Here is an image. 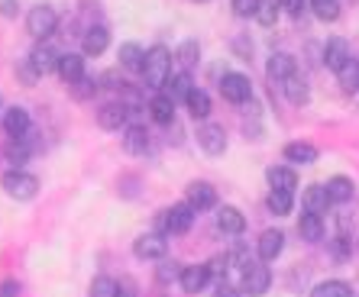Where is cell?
I'll return each instance as SVG.
<instances>
[{
    "mask_svg": "<svg viewBox=\"0 0 359 297\" xmlns=\"http://www.w3.org/2000/svg\"><path fill=\"white\" fill-rule=\"evenodd\" d=\"M282 91H285V97H288V104H294V107H301V104H308V97H311L308 81H304V78H301L298 71L285 78V81H282Z\"/></svg>",
    "mask_w": 359,
    "mask_h": 297,
    "instance_id": "7402d4cb",
    "label": "cell"
},
{
    "mask_svg": "<svg viewBox=\"0 0 359 297\" xmlns=\"http://www.w3.org/2000/svg\"><path fill=\"white\" fill-rule=\"evenodd\" d=\"M208 281H210L208 265H184L178 284H182L184 294H201V291L208 288Z\"/></svg>",
    "mask_w": 359,
    "mask_h": 297,
    "instance_id": "30bf717a",
    "label": "cell"
},
{
    "mask_svg": "<svg viewBox=\"0 0 359 297\" xmlns=\"http://www.w3.org/2000/svg\"><path fill=\"white\" fill-rule=\"evenodd\" d=\"M126 123H130V107H126L123 100H120V104H104V107L97 110V126L100 130L120 132V130H126Z\"/></svg>",
    "mask_w": 359,
    "mask_h": 297,
    "instance_id": "ba28073f",
    "label": "cell"
},
{
    "mask_svg": "<svg viewBox=\"0 0 359 297\" xmlns=\"http://www.w3.org/2000/svg\"><path fill=\"white\" fill-rule=\"evenodd\" d=\"M194 214H198V210H194L188 200H184V204H172L165 210V216H162V230H165L168 236H182V233L191 230Z\"/></svg>",
    "mask_w": 359,
    "mask_h": 297,
    "instance_id": "277c9868",
    "label": "cell"
},
{
    "mask_svg": "<svg viewBox=\"0 0 359 297\" xmlns=\"http://www.w3.org/2000/svg\"><path fill=\"white\" fill-rule=\"evenodd\" d=\"M208 272H210V278H224L230 272V256H214L208 262Z\"/></svg>",
    "mask_w": 359,
    "mask_h": 297,
    "instance_id": "ab89813d",
    "label": "cell"
},
{
    "mask_svg": "<svg viewBox=\"0 0 359 297\" xmlns=\"http://www.w3.org/2000/svg\"><path fill=\"white\" fill-rule=\"evenodd\" d=\"M107 46H110L107 26H91V29H84V39H81L84 55H104Z\"/></svg>",
    "mask_w": 359,
    "mask_h": 297,
    "instance_id": "ac0fdd59",
    "label": "cell"
},
{
    "mask_svg": "<svg viewBox=\"0 0 359 297\" xmlns=\"http://www.w3.org/2000/svg\"><path fill=\"white\" fill-rule=\"evenodd\" d=\"M168 78H172V52H168L165 46H152V49L146 52L142 81H146V88H152V91H162L168 84Z\"/></svg>",
    "mask_w": 359,
    "mask_h": 297,
    "instance_id": "6da1fadb",
    "label": "cell"
},
{
    "mask_svg": "<svg viewBox=\"0 0 359 297\" xmlns=\"http://www.w3.org/2000/svg\"><path fill=\"white\" fill-rule=\"evenodd\" d=\"M198 4H204V0H198Z\"/></svg>",
    "mask_w": 359,
    "mask_h": 297,
    "instance_id": "f907efd6",
    "label": "cell"
},
{
    "mask_svg": "<svg viewBox=\"0 0 359 297\" xmlns=\"http://www.w3.org/2000/svg\"><path fill=\"white\" fill-rule=\"evenodd\" d=\"M55 26H59V13L49 7V4H39L26 13V33L36 36V39H46V36L55 33Z\"/></svg>",
    "mask_w": 359,
    "mask_h": 297,
    "instance_id": "3957f363",
    "label": "cell"
},
{
    "mask_svg": "<svg viewBox=\"0 0 359 297\" xmlns=\"http://www.w3.org/2000/svg\"><path fill=\"white\" fill-rule=\"evenodd\" d=\"M230 7H233L236 17H256V7H259V0H230Z\"/></svg>",
    "mask_w": 359,
    "mask_h": 297,
    "instance_id": "b9f144b4",
    "label": "cell"
},
{
    "mask_svg": "<svg viewBox=\"0 0 359 297\" xmlns=\"http://www.w3.org/2000/svg\"><path fill=\"white\" fill-rule=\"evenodd\" d=\"M327 194H330L334 204H346V200L353 198V181L350 178H343V174H337V178L327 181Z\"/></svg>",
    "mask_w": 359,
    "mask_h": 297,
    "instance_id": "1f68e13d",
    "label": "cell"
},
{
    "mask_svg": "<svg viewBox=\"0 0 359 297\" xmlns=\"http://www.w3.org/2000/svg\"><path fill=\"white\" fill-rule=\"evenodd\" d=\"M165 252H168V242L159 233H146V236H140L133 242V256L142 258V262H159V258H165Z\"/></svg>",
    "mask_w": 359,
    "mask_h": 297,
    "instance_id": "8992f818",
    "label": "cell"
},
{
    "mask_svg": "<svg viewBox=\"0 0 359 297\" xmlns=\"http://www.w3.org/2000/svg\"><path fill=\"white\" fill-rule=\"evenodd\" d=\"M282 4H285V13H292V17H301L308 10V0H282Z\"/></svg>",
    "mask_w": 359,
    "mask_h": 297,
    "instance_id": "f6af8a7d",
    "label": "cell"
},
{
    "mask_svg": "<svg viewBox=\"0 0 359 297\" xmlns=\"http://www.w3.org/2000/svg\"><path fill=\"white\" fill-rule=\"evenodd\" d=\"M298 71V65H294V55H288V52H272V58H269L266 65V74L272 84H282L288 74Z\"/></svg>",
    "mask_w": 359,
    "mask_h": 297,
    "instance_id": "4fadbf2b",
    "label": "cell"
},
{
    "mask_svg": "<svg viewBox=\"0 0 359 297\" xmlns=\"http://www.w3.org/2000/svg\"><path fill=\"white\" fill-rule=\"evenodd\" d=\"M59 78L65 84H75L84 78V58L75 55V52H65V55L59 58Z\"/></svg>",
    "mask_w": 359,
    "mask_h": 297,
    "instance_id": "603a6c76",
    "label": "cell"
},
{
    "mask_svg": "<svg viewBox=\"0 0 359 297\" xmlns=\"http://www.w3.org/2000/svg\"><path fill=\"white\" fill-rule=\"evenodd\" d=\"M346 252H350V242H346V236H337V240H334V256L343 258Z\"/></svg>",
    "mask_w": 359,
    "mask_h": 297,
    "instance_id": "c3c4849f",
    "label": "cell"
},
{
    "mask_svg": "<svg viewBox=\"0 0 359 297\" xmlns=\"http://www.w3.org/2000/svg\"><path fill=\"white\" fill-rule=\"evenodd\" d=\"M29 110L26 107H10L7 113H4V130H7L10 139H23V136H29Z\"/></svg>",
    "mask_w": 359,
    "mask_h": 297,
    "instance_id": "7c38bea8",
    "label": "cell"
},
{
    "mask_svg": "<svg viewBox=\"0 0 359 297\" xmlns=\"http://www.w3.org/2000/svg\"><path fill=\"white\" fill-rule=\"evenodd\" d=\"M337 74H340L343 91H356V88H359V65L353 62V58H350V62H346V65H343Z\"/></svg>",
    "mask_w": 359,
    "mask_h": 297,
    "instance_id": "8d00e7d4",
    "label": "cell"
},
{
    "mask_svg": "<svg viewBox=\"0 0 359 297\" xmlns=\"http://www.w3.org/2000/svg\"><path fill=\"white\" fill-rule=\"evenodd\" d=\"M330 204H334V200H330V194H327V184H311V188L301 194V207L311 210V214H324Z\"/></svg>",
    "mask_w": 359,
    "mask_h": 297,
    "instance_id": "ffe728a7",
    "label": "cell"
},
{
    "mask_svg": "<svg viewBox=\"0 0 359 297\" xmlns=\"http://www.w3.org/2000/svg\"><path fill=\"white\" fill-rule=\"evenodd\" d=\"M184 107H188V113H191L194 120H208V116H210V97H208V91L194 88V91L188 94V100H184Z\"/></svg>",
    "mask_w": 359,
    "mask_h": 297,
    "instance_id": "f546056e",
    "label": "cell"
},
{
    "mask_svg": "<svg viewBox=\"0 0 359 297\" xmlns=\"http://www.w3.org/2000/svg\"><path fill=\"white\" fill-rule=\"evenodd\" d=\"M298 233H301V240L304 242H320L324 240V216L304 210L301 220H298Z\"/></svg>",
    "mask_w": 359,
    "mask_h": 297,
    "instance_id": "44dd1931",
    "label": "cell"
},
{
    "mask_svg": "<svg viewBox=\"0 0 359 297\" xmlns=\"http://www.w3.org/2000/svg\"><path fill=\"white\" fill-rule=\"evenodd\" d=\"M285 158L294 162V165H314L318 162V148L311 146V142H288L285 146Z\"/></svg>",
    "mask_w": 359,
    "mask_h": 297,
    "instance_id": "484cf974",
    "label": "cell"
},
{
    "mask_svg": "<svg viewBox=\"0 0 359 297\" xmlns=\"http://www.w3.org/2000/svg\"><path fill=\"white\" fill-rule=\"evenodd\" d=\"M59 52L52 49V46H46V42H42V46H36L33 52H29V65L36 68V74H39V78H46V74H52V71H59Z\"/></svg>",
    "mask_w": 359,
    "mask_h": 297,
    "instance_id": "8fae6325",
    "label": "cell"
},
{
    "mask_svg": "<svg viewBox=\"0 0 359 297\" xmlns=\"http://www.w3.org/2000/svg\"><path fill=\"white\" fill-rule=\"evenodd\" d=\"M285 249V233L282 230H266L259 236V258L262 262H276Z\"/></svg>",
    "mask_w": 359,
    "mask_h": 297,
    "instance_id": "d6986e66",
    "label": "cell"
},
{
    "mask_svg": "<svg viewBox=\"0 0 359 297\" xmlns=\"http://www.w3.org/2000/svg\"><path fill=\"white\" fill-rule=\"evenodd\" d=\"M266 178H269V184H272V188H282V191H294V188H298V174H294L292 168H285V165H272L266 172Z\"/></svg>",
    "mask_w": 359,
    "mask_h": 297,
    "instance_id": "4dcf8cb0",
    "label": "cell"
},
{
    "mask_svg": "<svg viewBox=\"0 0 359 297\" xmlns=\"http://www.w3.org/2000/svg\"><path fill=\"white\" fill-rule=\"evenodd\" d=\"M220 94H224V100H230V104H246V100L252 97V84L246 74L226 71L224 78H220Z\"/></svg>",
    "mask_w": 359,
    "mask_h": 297,
    "instance_id": "5b68a950",
    "label": "cell"
},
{
    "mask_svg": "<svg viewBox=\"0 0 359 297\" xmlns=\"http://www.w3.org/2000/svg\"><path fill=\"white\" fill-rule=\"evenodd\" d=\"M117 297H140V291H136V281L133 278H120L117 281Z\"/></svg>",
    "mask_w": 359,
    "mask_h": 297,
    "instance_id": "7bdbcfd3",
    "label": "cell"
},
{
    "mask_svg": "<svg viewBox=\"0 0 359 297\" xmlns=\"http://www.w3.org/2000/svg\"><path fill=\"white\" fill-rule=\"evenodd\" d=\"M72 88V94H75L78 100H84V97H91L94 91H97V84L91 81V78H81V81H75V84H68Z\"/></svg>",
    "mask_w": 359,
    "mask_h": 297,
    "instance_id": "60d3db41",
    "label": "cell"
},
{
    "mask_svg": "<svg viewBox=\"0 0 359 297\" xmlns=\"http://www.w3.org/2000/svg\"><path fill=\"white\" fill-rule=\"evenodd\" d=\"M188 204H191L194 210H210V207H217V191L210 188L208 181L188 184Z\"/></svg>",
    "mask_w": 359,
    "mask_h": 297,
    "instance_id": "2e32d148",
    "label": "cell"
},
{
    "mask_svg": "<svg viewBox=\"0 0 359 297\" xmlns=\"http://www.w3.org/2000/svg\"><path fill=\"white\" fill-rule=\"evenodd\" d=\"M29 136H23V139H10L7 142V158L10 162H13V168H20L26 162V158H29Z\"/></svg>",
    "mask_w": 359,
    "mask_h": 297,
    "instance_id": "d590c367",
    "label": "cell"
},
{
    "mask_svg": "<svg viewBox=\"0 0 359 297\" xmlns=\"http://www.w3.org/2000/svg\"><path fill=\"white\" fill-rule=\"evenodd\" d=\"M233 52L243 58V62H250V52H252V46H250V42H246V39H243V36H236V39H233Z\"/></svg>",
    "mask_w": 359,
    "mask_h": 297,
    "instance_id": "bcb514c9",
    "label": "cell"
},
{
    "mask_svg": "<svg viewBox=\"0 0 359 297\" xmlns=\"http://www.w3.org/2000/svg\"><path fill=\"white\" fill-rule=\"evenodd\" d=\"M266 207L272 210L276 216H288L294 207V191H282V188H272L266 198Z\"/></svg>",
    "mask_w": 359,
    "mask_h": 297,
    "instance_id": "4316f807",
    "label": "cell"
},
{
    "mask_svg": "<svg viewBox=\"0 0 359 297\" xmlns=\"http://www.w3.org/2000/svg\"><path fill=\"white\" fill-rule=\"evenodd\" d=\"M285 10L282 0H259V7H256V23L259 26H276L278 13Z\"/></svg>",
    "mask_w": 359,
    "mask_h": 297,
    "instance_id": "d6a6232c",
    "label": "cell"
},
{
    "mask_svg": "<svg viewBox=\"0 0 359 297\" xmlns=\"http://www.w3.org/2000/svg\"><path fill=\"white\" fill-rule=\"evenodd\" d=\"M0 188L7 191V198H13V200H33L36 191H39V181H36L33 174L13 168V172H7L0 178Z\"/></svg>",
    "mask_w": 359,
    "mask_h": 297,
    "instance_id": "7a4b0ae2",
    "label": "cell"
},
{
    "mask_svg": "<svg viewBox=\"0 0 359 297\" xmlns=\"http://www.w3.org/2000/svg\"><path fill=\"white\" fill-rule=\"evenodd\" d=\"M272 284V272H269V265L262 262H252L246 272H243V291L250 297H262Z\"/></svg>",
    "mask_w": 359,
    "mask_h": 297,
    "instance_id": "52a82bcc",
    "label": "cell"
},
{
    "mask_svg": "<svg viewBox=\"0 0 359 297\" xmlns=\"http://www.w3.org/2000/svg\"><path fill=\"white\" fill-rule=\"evenodd\" d=\"M311 7H314V17L324 23H334L340 17V0H311Z\"/></svg>",
    "mask_w": 359,
    "mask_h": 297,
    "instance_id": "e575fe53",
    "label": "cell"
},
{
    "mask_svg": "<svg viewBox=\"0 0 359 297\" xmlns=\"http://www.w3.org/2000/svg\"><path fill=\"white\" fill-rule=\"evenodd\" d=\"M123 148H126V156H146V148H149V132L142 130V126H126Z\"/></svg>",
    "mask_w": 359,
    "mask_h": 297,
    "instance_id": "cb8c5ba5",
    "label": "cell"
},
{
    "mask_svg": "<svg viewBox=\"0 0 359 297\" xmlns=\"http://www.w3.org/2000/svg\"><path fill=\"white\" fill-rule=\"evenodd\" d=\"M198 146L208 152V156H224L226 152V132L217 123H204L198 126Z\"/></svg>",
    "mask_w": 359,
    "mask_h": 297,
    "instance_id": "9c48e42d",
    "label": "cell"
},
{
    "mask_svg": "<svg viewBox=\"0 0 359 297\" xmlns=\"http://www.w3.org/2000/svg\"><path fill=\"white\" fill-rule=\"evenodd\" d=\"M311 297H353V284H346V281H340V278L320 281V284H314Z\"/></svg>",
    "mask_w": 359,
    "mask_h": 297,
    "instance_id": "f1b7e54d",
    "label": "cell"
},
{
    "mask_svg": "<svg viewBox=\"0 0 359 297\" xmlns=\"http://www.w3.org/2000/svg\"><path fill=\"white\" fill-rule=\"evenodd\" d=\"M120 65H123L126 71H140L142 74V65H146V52H142L136 42H123V46H120Z\"/></svg>",
    "mask_w": 359,
    "mask_h": 297,
    "instance_id": "83f0119b",
    "label": "cell"
},
{
    "mask_svg": "<svg viewBox=\"0 0 359 297\" xmlns=\"http://www.w3.org/2000/svg\"><path fill=\"white\" fill-rule=\"evenodd\" d=\"M175 58L184 65V71H188L191 65H198V58H201V46H198V39H184L182 46H178Z\"/></svg>",
    "mask_w": 359,
    "mask_h": 297,
    "instance_id": "836d02e7",
    "label": "cell"
},
{
    "mask_svg": "<svg viewBox=\"0 0 359 297\" xmlns=\"http://www.w3.org/2000/svg\"><path fill=\"white\" fill-rule=\"evenodd\" d=\"M162 91H165L168 97L175 100V104H178V100H188V94L194 91L191 74H188V71H178V74H172V78H168V84H165V88H162Z\"/></svg>",
    "mask_w": 359,
    "mask_h": 297,
    "instance_id": "d4e9b609",
    "label": "cell"
},
{
    "mask_svg": "<svg viewBox=\"0 0 359 297\" xmlns=\"http://www.w3.org/2000/svg\"><path fill=\"white\" fill-rule=\"evenodd\" d=\"M217 230L226 233V236H240L243 230H246V216L236 210V207H220L217 210Z\"/></svg>",
    "mask_w": 359,
    "mask_h": 297,
    "instance_id": "e0dca14e",
    "label": "cell"
},
{
    "mask_svg": "<svg viewBox=\"0 0 359 297\" xmlns=\"http://www.w3.org/2000/svg\"><path fill=\"white\" fill-rule=\"evenodd\" d=\"M178 278H182V268H178L175 262H165L156 268V281H159V284H172V281H178Z\"/></svg>",
    "mask_w": 359,
    "mask_h": 297,
    "instance_id": "f35d334b",
    "label": "cell"
},
{
    "mask_svg": "<svg viewBox=\"0 0 359 297\" xmlns=\"http://www.w3.org/2000/svg\"><path fill=\"white\" fill-rule=\"evenodd\" d=\"M350 46H346V39H340V36H334V39H327L324 46V65L330 68V71H340L346 62H350Z\"/></svg>",
    "mask_w": 359,
    "mask_h": 297,
    "instance_id": "5bb4252c",
    "label": "cell"
},
{
    "mask_svg": "<svg viewBox=\"0 0 359 297\" xmlns=\"http://www.w3.org/2000/svg\"><path fill=\"white\" fill-rule=\"evenodd\" d=\"M91 297H117V281L107 275H97L91 284Z\"/></svg>",
    "mask_w": 359,
    "mask_h": 297,
    "instance_id": "74e56055",
    "label": "cell"
},
{
    "mask_svg": "<svg viewBox=\"0 0 359 297\" xmlns=\"http://www.w3.org/2000/svg\"><path fill=\"white\" fill-rule=\"evenodd\" d=\"M0 17H4V20L17 17V0H0Z\"/></svg>",
    "mask_w": 359,
    "mask_h": 297,
    "instance_id": "7dc6e473",
    "label": "cell"
},
{
    "mask_svg": "<svg viewBox=\"0 0 359 297\" xmlns=\"http://www.w3.org/2000/svg\"><path fill=\"white\" fill-rule=\"evenodd\" d=\"M214 297H240V291H233V288H226V284H220V288L214 291Z\"/></svg>",
    "mask_w": 359,
    "mask_h": 297,
    "instance_id": "681fc988",
    "label": "cell"
},
{
    "mask_svg": "<svg viewBox=\"0 0 359 297\" xmlns=\"http://www.w3.org/2000/svg\"><path fill=\"white\" fill-rule=\"evenodd\" d=\"M149 116L159 126H172V123H175V100L168 97L165 91H159L156 97L149 100Z\"/></svg>",
    "mask_w": 359,
    "mask_h": 297,
    "instance_id": "9a60e30c",
    "label": "cell"
},
{
    "mask_svg": "<svg viewBox=\"0 0 359 297\" xmlns=\"http://www.w3.org/2000/svg\"><path fill=\"white\" fill-rule=\"evenodd\" d=\"M20 281L17 278H4L0 281V297H20Z\"/></svg>",
    "mask_w": 359,
    "mask_h": 297,
    "instance_id": "ee69618b",
    "label": "cell"
}]
</instances>
